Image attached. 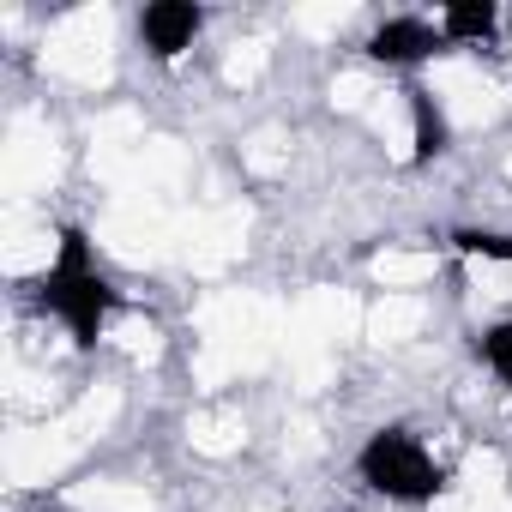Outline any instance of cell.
Masks as SVG:
<instances>
[{"label": "cell", "mask_w": 512, "mask_h": 512, "mask_svg": "<svg viewBox=\"0 0 512 512\" xmlns=\"http://www.w3.org/2000/svg\"><path fill=\"white\" fill-rule=\"evenodd\" d=\"M37 308H49L67 338L79 350H97L109 314H115V284L109 272L97 266V253H91V235L79 223H61V247H55V266L37 278Z\"/></svg>", "instance_id": "obj_1"}, {"label": "cell", "mask_w": 512, "mask_h": 512, "mask_svg": "<svg viewBox=\"0 0 512 512\" xmlns=\"http://www.w3.org/2000/svg\"><path fill=\"white\" fill-rule=\"evenodd\" d=\"M356 476L392 506H428L446 488V470L410 428H374L356 452Z\"/></svg>", "instance_id": "obj_2"}, {"label": "cell", "mask_w": 512, "mask_h": 512, "mask_svg": "<svg viewBox=\"0 0 512 512\" xmlns=\"http://www.w3.org/2000/svg\"><path fill=\"white\" fill-rule=\"evenodd\" d=\"M440 49H446L440 25H434V19H416V13L380 19V25L368 31V43H362V55L380 61V67H428Z\"/></svg>", "instance_id": "obj_3"}, {"label": "cell", "mask_w": 512, "mask_h": 512, "mask_svg": "<svg viewBox=\"0 0 512 512\" xmlns=\"http://www.w3.org/2000/svg\"><path fill=\"white\" fill-rule=\"evenodd\" d=\"M205 31V7H193V0H151V7L139 13V43L157 55V61H181Z\"/></svg>", "instance_id": "obj_4"}, {"label": "cell", "mask_w": 512, "mask_h": 512, "mask_svg": "<svg viewBox=\"0 0 512 512\" xmlns=\"http://www.w3.org/2000/svg\"><path fill=\"white\" fill-rule=\"evenodd\" d=\"M404 97H410V169H428L434 157H446V145H452V121H446V109L434 103L428 85H410Z\"/></svg>", "instance_id": "obj_5"}, {"label": "cell", "mask_w": 512, "mask_h": 512, "mask_svg": "<svg viewBox=\"0 0 512 512\" xmlns=\"http://www.w3.org/2000/svg\"><path fill=\"white\" fill-rule=\"evenodd\" d=\"M434 25H440L446 43H494V31H500V7H494V0H446Z\"/></svg>", "instance_id": "obj_6"}, {"label": "cell", "mask_w": 512, "mask_h": 512, "mask_svg": "<svg viewBox=\"0 0 512 512\" xmlns=\"http://www.w3.org/2000/svg\"><path fill=\"white\" fill-rule=\"evenodd\" d=\"M446 247H452V253H464V260L512 266V235H506V229H476V223H464V229H452V235H446Z\"/></svg>", "instance_id": "obj_7"}, {"label": "cell", "mask_w": 512, "mask_h": 512, "mask_svg": "<svg viewBox=\"0 0 512 512\" xmlns=\"http://www.w3.org/2000/svg\"><path fill=\"white\" fill-rule=\"evenodd\" d=\"M470 350H476V362L512 392V320H494V326H482L476 338H470Z\"/></svg>", "instance_id": "obj_8"}]
</instances>
